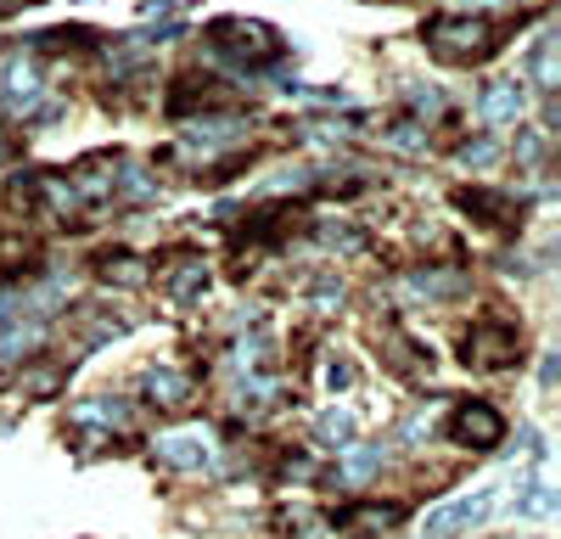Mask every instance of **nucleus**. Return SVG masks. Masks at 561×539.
I'll return each instance as SVG.
<instances>
[{
  "instance_id": "obj_6",
  "label": "nucleus",
  "mask_w": 561,
  "mask_h": 539,
  "mask_svg": "<svg viewBox=\"0 0 561 539\" xmlns=\"http://www.w3.org/2000/svg\"><path fill=\"white\" fill-rule=\"evenodd\" d=\"M489 512H494V494H489V489H483V494H460V501L427 512V523H421V539H455V534H466V528H478Z\"/></svg>"
},
{
  "instance_id": "obj_10",
  "label": "nucleus",
  "mask_w": 561,
  "mask_h": 539,
  "mask_svg": "<svg viewBox=\"0 0 561 539\" xmlns=\"http://www.w3.org/2000/svg\"><path fill=\"white\" fill-rule=\"evenodd\" d=\"M34 96H39V73L28 68V62H12L7 73H0V102L7 107H34Z\"/></svg>"
},
{
  "instance_id": "obj_23",
  "label": "nucleus",
  "mask_w": 561,
  "mask_h": 539,
  "mask_svg": "<svg viewBox=\"0 0 561 539\" xmlns=\"http://www.w3.org/2000/svg\"><path fill=\"white\" fill-rule=\"evenodd\" d=\"M124 192H129V197H152V192H158V180H152L147 169H135V163H129V169H124Z\"/></svg>"
},
{
  "instance_id": "obj_13",
  "label": "nucleus",
  "mask_w": 561,
  "mask_h": 539,
  "mask_svg": "<svg viewBox=\"0 0 561 539\" xmlns=\"http://www.w3.org/2000/svg\"><path fill=\"white\" fill-rule=\"evenodd\" d=\"M382 461H388V449L382 444H354V456L343 461V483H370V478H377L382 472Z\"/></svg>"
},
{
  "instance_id": "obj_16",
  "label": "nucleus",
  "mask_w": 561,
  "mask_h": 539,
  "mask_svg": "<svg viewBox=\"0 0 561 539\" xmlns=\"http://www.w3.org/2000/svg\"><path fill=\"white\" fill-rule=\"evenodd\" d=\"M528 68H534L539 90H545V96H550V90H556V34H545V39L534 45V57H528Z\"/></svg>"
},
{
  "instance_id": "obj_17",
  "label": "nucleus",
  "mask_w": 561,
  "mask_h": 539,
  "mask_svg": "<svg viewBox=\"0 0 561 539\" xmlns=\"http://www.w3.org/2000/svg\"><path fill=\"white\" fill-rule=\"evenodd\" d=\"M102 276H107V282H124V287H140V282H147V264L129 259V253H118V259H102Z\"/></svg>"
},
{
  "instance_id": "obj_21",
  "label": "nucleus",
  "mask_w": 561,
  "mask_h": 539,
  "mask_svg": "<svg viewBox=\"0 0 561 539\" xmlns=\"http://www.w3.org/2000/svg\"><path fill=\"white\" fill-rule=\"evenodd\" d=\"M410 113H415V118H438V113H444V90H438V84H415V90H410Z\"/></svg>"
},
{
  "instance_id": "obj_11",
  "label": "nucleus",
  "mask_w": 561,
  "mask_h": 539,
  "mask_svg": "<svg viewBox=\"0 0 561 539\" xmlns=\"http://www.w3.org/2000/svg\"><path fill=\"white\" fill-rule=\"evenodd\" d=\"M248 124L242 118H197L192 124V147H203V152H219V147H230L242 135Z\"/></svg>"
},
{
  "instance_id": "obj_14",
  "label": "nucleus",
  "mask_w": 561,
  "mask_h": 539,
  "mask_svg": "<svg viewBox=\"0 0 561 539\" xmlns=\"http://www.w3.org/2000/svg\"><path fill=\"white\" fill-rule=\"evenodd\" d=\"M460 208L489 219V225H511V214H517V203L500 197V192H460Z\"/></svg>"
},
{
  "instance_id": "obj_18",
  "label": "nucleus",
  "mask_w": 561,
  "mask_h": 539,
  "mask_svg": "<svg viewBox=\"0 0 561 539\" xmlns=\"http://www.w3.org/2000/svg\"><path fill=\"white\" fill-rule=\"evenodd\" d=\"M18 388H23L28 399H51V393L62 388V366H39V371H28V377H18Z\"/></svg>"
},
{
  "instance_id": "obj_8",
  "label": "nucleus",
  "mask_w": 561,
  "mask_h": 539,
  "mask_svg": "<svg viewBox=\"0 0 561 539\" xmlns=\"http://www.w3.org/2000/svg\"><path fill=\"white\" fill-rule=\"evenodd\" d=\"M140 393H147V399L158 404V411H180V404H192V377H185V371H169V366H158V371H147Z\"/></svg>"
},
{
  "instance_id": "obj_9",
  "label": "nucleus",
  "mask_w": 561,
  "mask_h": 539,
  "mask_svg": "<svg viewBox=\"0 0 561 539\" xmlns=\"http://www.w3.org/2000/svg\"><path fill=\"white\" fill-rule=\"evenodd\" d=\"M523 107H528V90L523 84H489L483 90V102H478V113H483V124H517L523 118Z\"/></svg>"
},
{
  "instance_id": "obj_2",
  "label": "nucleus",
  "mask_w": 561,
  "mask_h": 539,
  "mask_svg": "<svg viewBox=\"0 0 561 539\" xmlns=\"http://www.w3.org/2000/svg\"><path fill=\"white\" fill-rule=\"evenodd\" d=\"M208 39H237V45H219V57H237L242 68L270 62L275 45H280V34H275L270 23H242V18H219V23L208 28Z\"/></svg>"
},
{
  "instance_id": "obj_22",
  "label": "nucleus",
  "mask_w": 561,
  "mask_h": 539,
  "mask_svg": "<svg viewBox=\"0 0 561 539\" xmlns=\"http://www.w3.org/2000/svg\"><path fill=\"white\" fill-rule=\"evenodd\" d=\"M388 147H399V152H427V135H421V124H399V129H388Z\"/></svg>"
},
{
  "instance_id": "obj_24",
  "label": "nucleus",
  "mask_w": 561,
  "mask_h": 539,
  "mask_svg": "<svg viewBox=\"0 0 561 539\" xmlns=\"http://www.w3.org/2000/svg\"><path fill=\"white\" fill-rule=\"evenodd\" d=\"M494 158H500L494 141H466V147H460V163H478V169H483V163H494Z\"/></svg>"
},
{
  "instance_id": "obj_25",
  "label": "nucleus",
  "mask_w": 561,
  "mask_h": 539,
  "mask_svg": "<svg viewBox=\"0 0 561 539\" xmlns=\"http://www.w3.org/2000/svg\"><path fill=\"white\" fill-rule=\"evenodd\" d=\"M489 7H500V0H466V12H489Z\"/></svg>"
},
{
  "instance_id": "obj_27",
  "label": "nucleus",
  "mask_w": 561,
  "mask_h": 539,
  "mask_svg": "<svg viewBox=\"0 0 561 539\" xmlns=\"http://www.w3.org/2000/svg\"><path fill=\"white\" fill-rule=\"evenodd\" d=\"M12 158V141H7V135H0V163H7Z\"/></svg>"
},
{
  "instance_id": "obj_20",
  "label": "nucleus",
  "mask_w": 561,
  "mask_h": 539,
  "mask_svg": "<svg viewBox=\"0 0 561 539\" xmlns=\"http://www.w3.org/2000/svg\"><path fill=\"white\" fill-rule=\"evenodd\" d=\"M90 39H96L90 28H45V34H34L39 51H68V45H90Z\"/></svg>"
},
{
  "instance_id": "obj_3",
  "label": "nucleus",
  "mask_w": 561,
  "mask_h": 539,
  "mask_svg": "<svg viewBox=\"0 0 561 539\" xmlns=\"http://www.w3.org/2000/svg\"><path fill=\"white\" fill-rule=\"evenodd\" d=\"M152 456L163 467H174V472H203V467L219 461V444H214L208 427H180V433H158L152 438Z\"/></svg>"
},
{
  "instance_id": "obj_1",
  "label": "nucleus",
  "mask_w": 561,
  "mask_h": 539,
  "mask_svg": "<svg viewBox=\"0 0 561 539\" xmlns=\"http://www.w3.org/2000/svg\"><path fill=\"white\" fill-rule=\"evenodd\" d=\"M494 39H500V28H489L472 12H466V18H433L427 23V45H433L438 57H449V62H483L489 51H500Z\"/></svg>"
},
{
  "instance_id": "obj_12",
  "label": "nucleus",
  "mask_w": 561,
  "mask_h": 539,
  "mask_svg": "<svg viewBox=\"0 0 561 539\" xmlns=\"http://www.w3.org/2000/svg\"><path fill=\"white\" fill-rule=\"evenodd\" d=\"M410 293H421V298H455V293H466V276H460V270H415Z\"/></svg>"
},
{
  "instance_id": "obj_26",
  "label": "nucleus",
  "mask_w": 561,
  "mask_h": 539,
  "mask_svg": "<svg viewBox=\"0 0 561 539\" xmlns=\"http://www.w3.org/2000/svg\"><path fill=\"white\" fill-rule=\"evenodd\" d=\"M174 7V0H147V12H169Z\"/></svg>"
},
{
  "instance_id": "obj_15",
  "label": "nucleus",
  "mask_w": 561,
  "mask_h": 539,
  "mask_svg": "<svg viewBox=\"0 0 561 539\" xmlns=\"http://www.w3.org/2000/svg\"><path fill=\"white\" fill-rule=\"evenodd\" d=\"M203 287H208V264H203V259H185L180 276H169V293H174L180 303H192Z\"/></svg>"
},
{
  "instance_id": "obj_5",
  "label": "nucleus",
  "mask_w": 561,
  "mask_h": 539,
  "mask_svg": "<svg viewBox=\"0 0 561 539\" xmlns=\"http://www.w3.org/2000/svg\"><path fill=\"white\" fill-rule=\"evenodd\" d=\"M449 438L460 449H500L505 416L494 411V404H483V399H466V404H455V416H449Z\"/></svg>"
},
{
  "instance_id": "obj_19",
  "label": "nucleus",
  "mask_w": 561,
  "mask_h": 539,
  "mask_svg": "<svg viewBox=\"0 0 561 539\" xmlns=\"http://www.w3.org/2000/svg\"><path fill=\"white\" fill-rule=\"evenodd\" d=\"M314 438H320V444H348V438H354V416H348V411H325L320 427H314Z\"/></svg>"
},
{
  "instance_id": "obj_4",
  "label": "nucleus",
  "mask_w": 561,
  "mask_h": 539,
  "mask_svg": "<svg viewBox=\"0 0 561 539\" xmlns=\"http://www.w3.org/2000/svg\"><path fill=\"white\" fill-rule=\"evenodd\" d=\"M460 354H466V366H478V371H505V366H517L523 337L511 332V326H500V321H483V326L466 332Z\"/></svg>"
},
{
  "instance_id": "obj_7",
  "label": "nucleus",
  "mask_w": 561,
  "mask_h": 539,
  "mask_svg": "<svg viewBox=\"0 0 561 539\" xmlns=\"http://www.w3.org/2000/svg\"><path fill=\"white\" fill-rule=\"evenodd\" d=\"M399 517H404L399 501H354L332 512V534H388Z\"/></svg>"
}]
</instances>
